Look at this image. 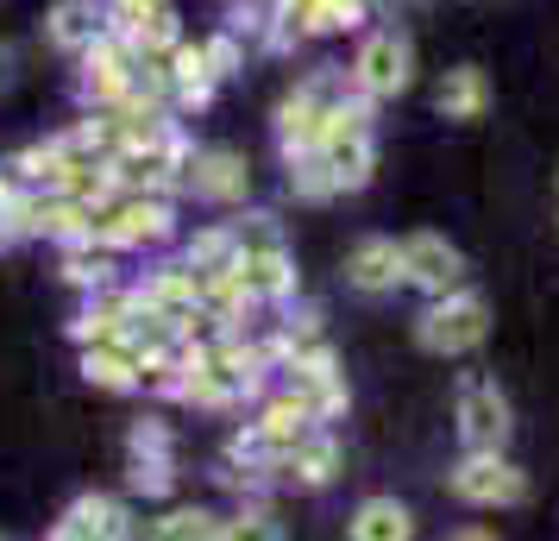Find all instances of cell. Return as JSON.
I'll use <instances>...</instances> for the list:
<instances>
[{"mask_svg":"<svg viewBox=\"0 0 559 541\" xmlns=\"http://www.w3.org/2000/svg\"><path fill=\"white\" fill-rule=\"evenodd\" d=\"M346 284H353L358 296H390L396 284H408V278H403V246H396V239H383V233L358 239L353 258H346Z\"/></svg>","mask_w":559,"mask_h":541,"instance_id":"cell-11","label":"cell"},{"mask_svg":"<svg viewBox=\"0 0 559 541\" xmlns=\"http://www.w3.org/2000/svg\"><path fill=\"white\" fill-rule=\"evenodd\" d=\"M51 541H139V522L127 516L120 497L88 491V497H76V504L63 510V522L51 529Z\"/></svg>","mask_w":559,"mask_h":541,"instance_id":"cell-10","label":"cell"},{"mask_svg":"<svg viewBox=\"0 0 559 541\" xmlns=\"http://www.w3.org/2000/svg\"><path fill=\"white\" fill-rule=\"evenodd\" d=\"M283 372V390L296 397V403H308L314 410V422H333V415L346 410V378H340V365H333V353L321 346V353H302V360L277 365Z\"/></svg>","mask_w":559,"mask_h":541,"instance_id":"cell-8","label":"cell"},{"mask_svg":"<svg viewBox=\"0 0 559 541\" xmlns=\"http://www.w3.org/2000/svg\"><path fill=\"white\" fill-rule=\"evenodd\" d=\"M403 278L428 296H447V290L465 284V258L447 233H408L403 239Z\"/></svg>","mask_w":559,"mask_h":541,"instance_id":"cell-9","label":"cell"},{"mask_svg":"<svg viewBox=\"0 0 559 541\" xmlns=\"http://www.w3.org/2000/svg\"><path fill=\"white\" fill-rule=\"evenodd\" d=\"M221 541H277V522L264 504H246V510L221 516Z\"/></svg>","mask_w":559,"mask_h":541,"instance_id":"cell-24","label":"cell"},{"mask_svg":"<svg viewBox=\"0 0 559 541\" xmlns=\"http://www.w3.org/2000/svg\"><path fill=\"white\" fill-rule=\"evenodd\" d=\"M132 491H145V497H164V491L177 485V460H132Z\"/></svg>","mask_w":559,"mask_h":541,"instance_id":"cell-27","label":"cell"},{"mask_svg":"<svg viewBox=\"0 0 559 541\" xmlns=\"http://www.w3.org/2000/svg\"><path fill=\"white\" fill-rule=\"evenodd\" d=\"M76 63H82V77H76L82 107H127L132 82H139V51H132L120 32H102Z\"/></svg>","mask_w":559,"mask_h":541,"instance_id":"cell-5","label":"cell"},{"mask_svg":"<svg viewBox=\"0 0 559 541\" xmlns=\"http://www.w3.org/2000/svg\"><path fill=\"white\" fill-rule=\"evenodd\" d=\"M371 7H408V0H371Z\"/></svg>","mask_w":559,"mask_h":541,"instance_id":"cell-30","label":"cell"},{"mask_svg":"<svg viewBox=\"0 0 559 541\" xmlns=\"http://www.w3.org/2000/svg\"><path fill=\"white\" fill-rule=\"evenodd\" d=\"M408 82H415V45H408L403 32H371L353 57V89L358 95H371V102H396Z\"/></svg>","mask_w":559,"mask_h":541,"instance_id":"cell-6","label":"cell"},{"mask_svg":"<svg viewBox=\"0 0 559 541\" xmlns=\"http://www.w3.org/2000/svg\"><path fill=\"white\" fill-rule=\"evenodd\" d=\"M102 32H107V0H57L45 13V38L70 57H82Z\"/></svg>","mask_w":559,"mask_h":541,"instance_id":"cell-13","label":"cell"},{"mask_svg":"<svg viewBox=\"0 0 559 541\" xmlns=\"http://www.w3.org/2000/svg\"><path fill=\"white\" fill-rule=\"evenodd\" d=\"M484 334H490V303L465 284L433 296L428 309H421V321H415V340L428 346L433 360H459V353L484 346Z\"/></svg>","mask_w":559,"mask_h":541,"instance_id":"cell-1","label":"cell"},{"mask_svg":"<svg viewBox=\"0 0 559 541\" xmlns=\"http://www.w3.org/2000/svg\"><path fill=\"white\" fill-rule=\"evenodd\" d=\"M63 284L88 290V296L120 290L114 284V246H102V239H76V246H63Z\"/></svg>","mask_w":559,"mask_h":541,"instance_id":"cell-19","label":"cell"},{"mask_svg":"<svg viewBox=\"0 0 559 541\" xmlns=\"http://www.w3.org/2000/svg\"><path fill=\"white\" fill-rule=\"evenodd\" d=\"M447 491L472 510H515L528 497V472L509 454H459V466L447 472Z\"/></svg>","mask_w":559,"mask_h":541,"instance_id":"cell-4","label":"cell"},{"mask_svg":"<svg viewBox=\"0 0 559 541\" xmlns=\"http://www.w3.org/2000/svg\"><path fill=\"white\" fill-rule=\"evenodd\" d=\"M353 541H415V516H408L403 497H365L346 522Z\"/></svg>","mask_w":559,"mask_h":541,"instance_id":"cell-16","label":"cell"},{"mask_svg":"<svg viewBox=\"0 0 559 541\" xmlns=\"http://www.w3.org/2000/svg\"><path fill=\"white\" fill-rule=\"evenodd\" d=\"M333 472H340V440H333L328 428H314L308 440H296V447L283 454V485L321 491V485H333Z\"/></svg>","mask_w":559,"mask_h":541,"instance_id":"cell-14","label":"cell"},{"mask_svg":"<svg viewBox=\"0 0 559 541\" xmlns=\"http://www.w3.org/2000/svg\"><path fill=\"white\" fill-rule=\"evenodd\" d=\"M82 378L102 390H139V346H88Z\"/></svg>","mask_w":559,"mask_h":541,"instance_id":"cell-21","label":"cell"},{"mask_svg":"<svg viewBox=\"0 0 559 541\" xmlns=\"http://www.w3.org/2000/svg\"><path fill=\"white\" fill-rule=\"evenodd\" d=\"M182 189L195 196V202H214V208H233L252 196V164L239 152H227V145H207V152L189 157V177H182Z\"/></svg>","mask_w":559,"mask_h":541,"instance_id":"cell-7","label":"cell"},{"mask_svg":"<svg viewBox=\"0 0 559 541\" xmlns=\"http://www.w3.org/2000/svg\"><path fill=\"white\" fill-rule=\"evenodd\" d=\"M214 89H221V77L207 70L202 45H177L170 51V95H177V107H207Z\"/></svg>","mask_w":559,"mask_h":541,"instance_id":"cell-18","label":"cell"},{"mask_svg":"<svg viewBox=\"0 0 559 541\" xmlns=\"http://www.w3.org/2000/svg\"><path fill=\"white\" fill-rule=\"evenodd\" d=\"M177 233V208L170 196H114L95 208V239L114 252H139V246H164Z\"/></svg>","mask_w":559,"mask_h":541,"instance_id":"cell-3","label":"cell"},{"mask_svg":"<svg viewBox=\"0 0 559 541\" xmlns=\"http://www.w3.org/2000/svg\"><path fill=\"white\" fill-rule=\"evenodd\" d=\"M202 57H207V70H214V77L227 82L233 70L246 63V45H239V32H214V38L202 45Z\"/></svg>","mask_w":559,"mask_h":541,"instance_id":"cell-26","label":"cell"},{"mask_svg":"<svg viewBox=\"0 0 559 541\" xmlns=\"http://www.w3.org/2000/svg\"><path fill=\"white\" fill-rule=\"evenodd\" d=\"M189 264H195L202 278H214V271H233V264H239L233 227H202V233H195V239H189Z\"/></svg>","mask_w":559,"mask_h":541,"instance_id":"cell-22","label":"cell"},{"mask_svg":"<svg viewBox=\"0 0 559 541\" xmlns=\"http://www.w3.org/2000/svg\"><path fill=\"white\" fill-rule=\"evenodd\" d=\"M453 541H497V536H490V529H459Z\"/></svg>","mask_w":559,"mask_h":541,"instance_id":"cell-29","label":"cell"},{"mask_svg":"<svg viewBox=\"0 0 559 541\" xmlns=\"http://www.w3.org/2000/svg\"><path fill=\"white\" fill-rule=\"evenodd\" d=\"M127 447H132V460H177V454H170V428L152 422V415H145V422H132Z\"/></svg>","mask_w":559,"mask_h":541,"instance_id":"cell-25","label":"cell"},{"mask_svg":"<svg viewBox=\"0 0 559 541\" xmlns=\"http://www.w3.org/2000/svg\"><path fill=\"white\" fill-rule=\"evenodd\" d=\"M139 541H221V516L214 510H195V504H182V510H164L152 516Z\"/></svg>","mask_w":559,"mask_h":541,"instance_id":"cell-20","label":"cell"},{"mask_svg":"<svg viewBox=\"0 0 559 541\" xmlns=\"http://www.w3.org/2000/svg\"><path fill=\"white\" fill-rule=\"evenodd\" d=\"M433 107H440V120H484V107H490V77H484L478 63H453L440 89H433Z\"/></svg>","mask_w":559,"mask_h":541,"instance_id":"cell-15","label":"cell"},{"mask_svg":"<svg viewBox=\"0 0 559 541\" xmlns=\"http://www.w3.org/2000/svg\"><path fill=\"white\" fill-rule=\"evenodd\" d=\"M233 246H239V258L289 252V246H283V227L271 221V214H246V221H233Z\"/></svg>","mask_w":559,"mask_h":541,"instance_id":"cell-23","label":"cell"},{"mask_svg":"<svg viewBox=\"0 0 559 541\" xmlns=\"http://www.w3.org/2000/svg\"><path fill=\"white\" fill-rule=\"evenodd\" d=\"M239 278H246V290L258 296V309H277V303L296 296V264H289V252L239 258Z\"/></svg>","mask_w":559,"mask_h":541,"instance_id":"cell-17","label":"cell"},{"mask_svg":"<svg viewBox=\"0 0 559 541\" xmlns=\"http://www.w3.org/2000/svg\"><path fill=\"white\" fill-rule=\"evenodd\" d=\"M453 410H459V440H465V454H503L509 447V397L497 378H484V372H459L453 385Z\"/></svg>","mask_w":559,"mask_h":541,"instance_id":"cell-2","label":"cell"},{"mask_svg":"<svg viewBox=\"0 0 559 541\" xmlns=\"http://www.w3.org/2000/svg\"><path fill=\"white\" fill-rule=\"evenodd\" d=\"M26 196H32V189L20 183V170H13V164H0V221H7L13 208L26 202Z\"/></svg>","mask_w":559,"mask_h":541,"instance_id":"cell-28","label":"cell"},{"mask_svg":"<svg viewBox=\"0 0 559 541\" xmlns=\"http://www.w3.org/2000/svg\"><path fill=\"white\" fill-rule=\"evenodd\" d=\"M314 428H321V422H314V410H308V403H296L289 390L264 397V403H258V415H252V435L264 440L271 454H289V447H296V440H308Z\"/></svg>","mask_w":559,"mask_h":541,"instance_id":"cell-12","label":"cell"}]
</instances>
